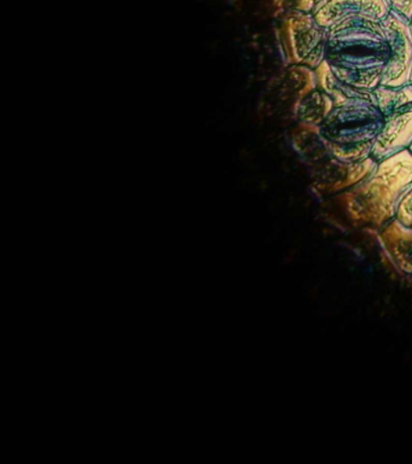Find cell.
<instances>
[{
	"label": "cell",
	"instance_id": "9c48e42d",
	"mask_svg": "<svg viewBox=\"0 0 412 464\" xmlns=\"http://www.w3.org/2000/svg\"><path fill=\"white\" fill-rule=\"evenodd\" d=\"M332 108H334L332 98L317 87L316 90L300 98L296 105V116L303 125L317 129Z\"/></svg>",
	"mask_w": 412,
	"mask_h": 464
},
{
	"label": "cell",
	"instance_id": "6da1fadb",
	"mask_svg": "<svg viewBox=\"0 0 412 464\" xmlns=\"http://www.w3.org/2000/svg\"><path fill=\"white\" fill-rule=\"evenodd\" d=\"M389 58V44L376 22L349 20L329 29L325 62L347 85L372 92L381 85Z\"/></svg>",
	"mask_w": 412,
	"mask_h": 464
},
{
	"label": "cell",
	"instance_id": "52a82bcc",
	"mask_svg": "<svg viewBox=\"0 0 412 464\" xmlns=\"http://www.w3.org/2000/svg\"><path fill=\"white\" fill-rule=\"evenodd\" d=\"M392 11L390 0H323L312 14L321 27L331 29L349 20L381 24Z\"/></svg>",
	"mask_w": 412,
	"mask_h": 464
},
{
	"label": "cell",
	"instance_id": "4fadbf2b",
	"mask_svg": "<svg viewBox=\"0 0 412 464\" xmlns=\"http://www.w3.org/2000/svg\"><path fill=\"white\" fill-rule=\"evenodd\" d=\"M410 151L412 152V145H411V147H410Z\"/></svg>",
	"mask_w": 412,
	"mask_h": 464
},
{
	"label": "cell",
	"instance_id": "ba28073f",
	"mask_svg": "<svg viewBox=\"0 0 412 464\" xmlns=\"http://www.w3.org/2000/svg\"><path fill=\"white\" fill-rule=\"evenodd\" d=\"M314 72H316L318 89L323 91L328 96H331L332 101H334V104L342 103V102L352 100V98H369V100L376 102L374 91L370 92V91L356 89V87L340 82V80L332 74L331 67H329V64L325 61Z\"/></svg>",
	"mask_w": 412,
	"mask_h": 464
},
{
	"label": "cell",
	"instance_id": "7c38bea8",
	"mask_svg": "<svg viewBox=\"0 0 412 464\" xmlns=\"http://www.w3.org/2000/svg\"><path fill=\"white\" fill-rule=\"evenodd\" d=\"M321 2H323V0H292L295 11L305 14H312L314 7Z\"/></svg>",
	"mask_w": 412,
	"mask_h": 464
},
{
	"label": "cell",
	"instance_id": "3957f363",
	"mask_svg": "<svg viewBox=\"0 0 412 464\" xmlns=\"http://www.w3.org/2000/svg\"><path fill=\"white\" fill-rule=\"evenodd\" d=\"M412 187V152L410 149L378 162L374 172L354 188L353 201L363 219L382 225L396 219L398 207Z\"/></svg>",
	"mask_w": 412,
	"mask_h": 464
},
{
	"label": "cell",
	"instance_id": "7a4b0ae2",
	"mask_svg": "<svg viewBox=\"0 0 412 464\" xmlns=\"http://www.w3.org/2000/svg\"><path fill=\"white\" fill-rule=\"evenodd\" d=\"M385 116L375 101L352 98L334 104L316 133L336 161L356 163L371 158Z\"/></svg>",
	"mask_w": 412,
	"mask_h": 464
},
{
	"label": "cell",
	"instance_id": "5bb4252c",
	"mask_svg": "<svg viewBox=\"0 0 412 464\" xmlns=\"http://www.w3.org/2000/svg\"><path fill=\"white\" fill-rule=\"evenodd\" d=\"M411 22H412V20H411Z\"/></svg>",
	"mask_w": 412,
	"mask_h": 464
},
{
	"label": "cell",
	"instance_id": "30bf717a",
	"mask_svg": "<svg viewBox=\"0 0 412 464\" xmlns=\"http://www.w3.org/2000/svg\"><path fill=\"white\" fill-rule=\"evenodd\" d=\"M396 219L399 220L405 227H412V187L408 188L407 194L398 207Z\"/></svg>",
	"mask_w": 412,
	"mask_h": 464
},
{
	"label": "cell",
	"instance_id": "8fae6325",
	"mask_svg": "<svg viewBox=\"0 0 412 464\" xmlns=\"http://www.w3.org/2000/svg\"><path fill=\"white\" fill-rule=\"evenodd\" d=\"M392 9L412 20V0H390Z\"/></svg>",
	"mask_w": 412,
	"mask_h": 464
},
{
	"label": "cell",
	"instance_id": "277c9868",
	"mask_svg": "<svg viewBox=\"0 0 412 464\" xmlns=\"http://www.w3.org/2000/svg\"><path fill=\"white\" fill-rule=\"evenodd\" d=\"M376 103L385 122L372 147L376 162L410 149L412 145V83L400 87L379 85L374 91Z\"/></svg>",
	"mask_w": 412,
	"mask_h": 464
},
{
	"label": "cell",
	"instance_id": "5b68a950",
	"mask_svg": "<svg viewBox=\"0 0 412 464\" xmlns=\"http://www.w3.org/2000/svg\"><path fill=\"white\" fill-rule=\"evenodd\" d=\"M329 29L321 27L312 14L295 11L285 18L283 43L289 63L316 71L325 61Z\"/></svg>",
	"mask_w": 412,
	"mask_h": 464
},
{
	"label": "cell",
	"instance_id": "8992f818",
	"mask_svg": "<svg viewBox=\"0 0 412 464\" xmlns=\"http://www.w3.org/2000/svg\"><path fill=\"white\" fill-rule=\"evenodd\" d=\"M390 58L383 72L382 86L400 87L412 83V22L398 11H390L381 22Z\"/></svg>",
	"mask_w": 412,
	"mask_h": 464
}]
</instances>
